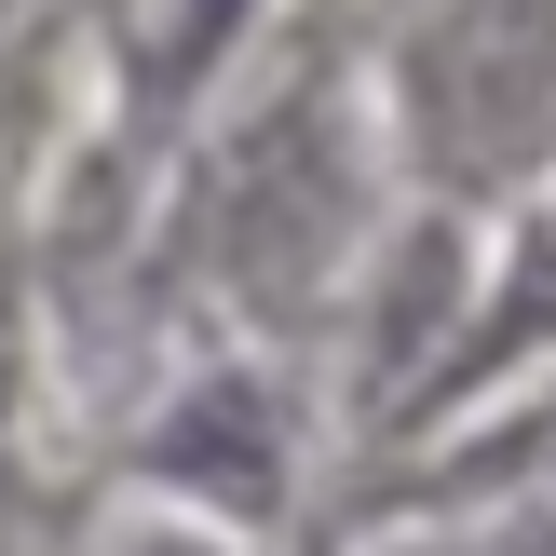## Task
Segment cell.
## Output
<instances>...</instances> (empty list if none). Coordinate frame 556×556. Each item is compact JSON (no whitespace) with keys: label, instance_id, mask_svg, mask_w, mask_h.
<instances>
[{"label":"cell","instance_id":"1","mask_svg":"<svg viewBox=\"0 0 556 556\" xmlns=\"http://www.w3.org/2000/svg\"><path fill=\"white\" fill-rule=\"evenodd\" d=\"M367 190H380V150H367V123H353V96L326 68H299L271 109H244V123L190 163V217H177L190 271L231 286V299H258V313H286V299H313L326 271L353 258Z\"/></svg>","mask_w":556,"mask_h":556},{"label":"cell","instance_id":"2","mask_svg":"<svg viewBox=\"0 0 556 556\" xmlns=\"http://www.w3.org/2000/svg\"><path fill=\"white\" fill-rule=\"evenodd\" d=\"M394 150L448 204L530 190L556 163V0H421L394 27Z\"/></svg>","mask_w":556,"mask_h":556},{"label":"cell","instance_id":"3","mask_svg":"<svg viewBox=\"0 0 556 556\" xmlns=\"http://www.w3.org/2000/svg\"><path fill=\"white\" fill-rule=\"evenodd\" d=\"M530 367H556V163L516 190V231L489 258V286L448 313V353H421V407H476Z\"/></svg>","mask_w":556,"mask_h":556},{"label":"cell","instance_id":"4","mask_svg":"<svg viewBox=\"0 0 556 556\" xmlns=\"http://www.w3.org/2000/svg\"><path fill=\"white\" fill-rule=\"evenodd\" d=\"M271 434H286V421H271V394H258L244 367H217V380H190V394L163 407V434H150V476L177 489L190 516H258L286 476H271V462H244V448H271Z\"/></svg>","mask_w":556,"mask_h":556},{"label":"cell","instance_id":"5","mask_svg":"<svg viewBox=\"0 0 556 556\" xmlns=\"http://www.w3.org/2000/svg\"><path fill=\"white\" fill-rule=\"evenodd\" d=\"M244 27H258V0H150L136 41H123V109H136V123H177Z\"/></svg>","mask_w":556,"mask_h":556},{"label":"cell","instance_id":"6","mask_svg":"<svg viewBox=\"0 0 556 556\" xmlns=\"http://www.w3.org/2000/svg\"><path fill=\"white\" fill-rule=\"evenodd\" d=\"M109 556H244V543H231V516H190V503H150V516H136V530L109 543Z\"/></svg>","mask_w":556,"mask_h":556},{"label":"cell","instance_id":"7","mask_svg":"<svg viewBox=\"0 0 556 556\" xmlns=\"http://www.w3.org/2000/svg\"><path fill=\"white\" fill-rule=\"evenodd\" d=\"M503 556H556V489H543V503H516V516H503Z\"/></svg>","mask_w":556,"mask_h":556},{"label":"cell","instance_id":"8","mask_svg":"<svg viewBox=\"0 0 556 556\" xmlns=\"http://www.w3.org/2000/svg\"><path fill=\"white\" fill-rule=\"evenodd\" d=\"M0 394H14V258H0Z\"/></svg>","mask_w":556,"mask_h":556}]
</instances>
